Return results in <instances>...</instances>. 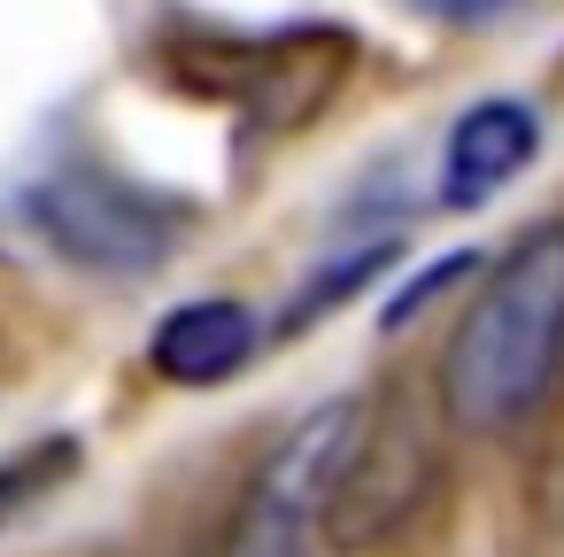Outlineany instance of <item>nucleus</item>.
Segmentation results:
<instances>
[{"mask_svg": "<svg viewBox=\"0 0 564 557\" xmlns=\"http://www.w3.org/2000/svg\"><path fill=\"white\" fill-rule=\"evenodd\" d=\"M564 372V225H533L471 294L448 356L441 403L464 433L518 426Z\"/></svg>", "mask_w": 564, "mask_h": 557, "instance_id": "f257e3e1", "label": "nucleus"}, {"mask_svg": "<svg viewBox=\"0 0 564 557\" xmlns=\"http://www.w3.org/2000/svg\"><path fill=\"white\" fill-rule=\"evenodd\" d=\"M441 426L448 403L433 410L417 387H387L371 410H356L325 495H317V542L333 557H371L387 549L441 488Z\"/></svg>", "mask_w": 564, "mask_h": 557, "instance_id": "f03ea898", "label": "nucleus"}, {"mask_svg": "<svg viewBox=\"0 0 564 557\" xmlns=\"http://www.w3.org/2000/svg\"><path fill=\"white\" fill-rule=\"evenodd\" d=\"M32 217L86 271H124L132 279V271H155L171 256V210H155L148 194H132L101 171H55L32 194Z\"/></svg>", "mask_w": 564, "mask_h": 557, "instance_id": "7ed1b4c3", "label": "nucleus"}, {"mask_svg": "<svg viewBox=\"0 0 564 557\" xmlns=\"http://www.w3.org/2000/svg\"><path fill=\"white\" fill-rule=\"evenodd\" d=\"M217 63L225 71H209V78H194V86H209V94H232V101H248V117L256 125H302L310 109H325V94L340 86V71H348V40H333V32H294V40H271V47H217Z\"/></svg>", "mask_w": 564, "mask_h": 557, "instance_id": "20e7f679", "label": "nucleus"}, {"mask_svg": "<svg viewBox=\"0 0 564 557\" xmlns=\"http://www.w3.org/2000/svg\"><path fill=\"white\" fill-rule=\"evenodd\" d=\"M533 140H541L533 109H518V101H479V109H471V117L448 132V163H441L448 202H456V210L487 202V194H495L510 171H525Z\"/></svg>", "mask_w": 564, "mask_h": 557, "instance_id": "39448f33", "label": "nucleus"}, {"mask_svg": "<svg viewBox=\"0 0 564 557\" xmlns=\"http://www.w3.org/2000/svg\"><path fill=\"white\" fill-rule=\"evenodd\" d=\"M256 349V318L240 302H186L155 325V372L178 387H217L248 364Z\"/></svg>", "mask_w": 564, "mask_h": 557, "instance_id": "423d86ee", "label": "nucleus"}, {"mask_svg": "<svg viewBox=\"0 0 564 557\" xmlns=\"http://www.w3.org/2000/svg\"><path fill=\"white\" fill-rule=\"evenodd\" d=\"M70 464H78V441H40L24 457H9L0 464V526H17L24 511H40L55 495V480H70Z\"/></svg>", "mask_w": 564, "mask_h": 557, "instance_id": "0eeeda50", "label": "nucleus"}, {"mask_svg": "<svg viewBox=\"0 0 564 557\" xmlns=\"http://www.w3.org/2000/svg\"><path fill=\"white\" fill-rule=\"evenodd\" d=\"M402 9H417V17H433V24H495L510 0H402Z\"/></svg>", "mask_w": 564, "mask_h": 557, "instance_id": "6e6552de", "label": "nucleus"}]
</instances>
